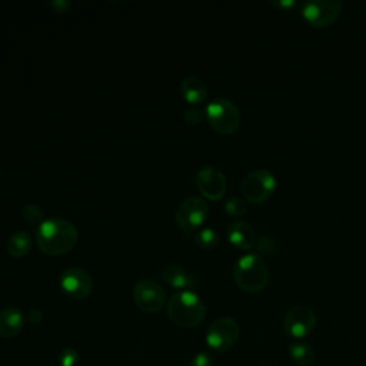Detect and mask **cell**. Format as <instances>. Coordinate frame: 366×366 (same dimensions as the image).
Returning <instances> with one entry per match:
<instances>
[{
	"instance_id": "cell-26",
	"label": "cell",
	"mask_w": 366,
	"mask_h": 366,
	"mask_svg": "<svg viewBox=\"0 0 366 366\" xmlns=\"http://www.w3.org/2000/svg\"><path fill=\"white\" fill-rule=\"evenodd\" d=\"M50 6H51L57 13H64V11L69 10L70 1H69V0H53V1H50Z\"/></svg>"
},
{
	"instance_id": "cell-16",
	"label": "cell",
	"mask_w": 366,
	"mask_h": 366,
	"mask_svg": "<svg viewBox=\"0 0 366 366\" xmlns=\"http://www.w3.org/2000/svg\"><path fill=\"white\" fill-rule=\"evenodd\" d=\"M180 93L186 102L197 104L204 102L207 96V87L200 77L187 76L180 83Z\"/></svg>"
},
{
	"instance_id": "cell-27",
	"label": "cell",
	"mask_w": 366,
	"mask_h": 366,
	"mask_svg": "<svg viewBox=\"0 0 366 366\" xmlns=\"http://www.w3.org/2000/svg\"><path fill=\"white\" fill-rule=\"evenodd\" d=\"M27 320L30 323H39L43 320V312L39 309H30L27 313Z\"/></svg>"
},
{
	"instance_id": "cell-24",
	"label": "cell",
	"mask_w": 366,
	"mask_h": 366,
	"mask_svg": "<svg viewBox=\"0 0 366 366\" xmlns=\"http://www.w3.org/2000/svg\"><path fill=\"white\" fill-rule=\"evenodd\" d=\"M183 119L189 124H197L203 119V112L200 109H197V107H189V109L184 110Z\"/></svg>"
},
{
	"instance_id": "cell-11",
	"label": "cell",
	"mask_w": 366,
	"mask_h": 366,
	"mask_svg": "<svg viewBox=\"0 0 366 366\" xmlns=\"http://www.w3.org/2000/svg\"><path fill=\"white\" fill-rule=\"evenodd\" d=\"M60 287L71 299H84L92 293L93 280L80 267H67L60 274Z\"/></svg>"
},
{
	"instance_id": "cell-12",
	"label": "cell",
	"mask_w": 366,
	"mask_h": 366,
	"mask_svg": "<svg viewBox=\"0 0 366 366\" xmlns=\"http://www.w3.org/2000/svg\"><path fill=\"white\" fill-rule=\"evenodd\" d=\"M196 186L204 197L219 200L226 193V177L217 167L204 166L196 174Z\"/></svg>"
},
{
	"instance_id": "cell-7",
	"label": "cell",
	"mask_w": 366,
	"mask_h": 366,
	"mask_svg": "<svg viewBox=\"0 0 366 366\" xmlns=\"http://www.w3.org/2000/svg\"><path fill=\"white\" fill-rule=\"evenodd\" d=\"M316 326V315L307 305L292 306L283 317V332L295 340L309 336Z\"/></svg>"
},
{
	"instance_id": "cell-18",
	"label": "cell",
	"mask_w": 366,
	"mask_h": 366,
	"mask_svg": "<svg viewBox=\"0 0 366 366\" xmlns=\"http://www.w3.org/2000/svg\"><path fill=\"white\" fill-rule=\"evenodd\" d=\"M292 360L299 366H310L316 359V352L312 345L305 342H295L289 346Z\"/></svg>"
},
{
	"instance_id": "cell-1",
	"label": "cell",
	"mask_w": 366,
	"mask_h": 366,
	"mask_svg": "<svg viewBox=\"0 0 366 366\" xmlns=\"http://www.w3.org/2000/svg\"><path fill=\"white\" fill-rule=\"evenodd\" d=\"M36 242L39 249L46 254H64L74 247L77 242V229L74 223L64 217H51L39 224Z\"/></svg>"
},
{
	"instance_id": "cell-9",
	"label": "cell",
	"mask_w": 366,
	"mask_h": 366,
	"mask_svg": "<svg viewBox=\"0 0 366 366\" xmlns=\"http://www.w3.org/2000/svg\"><path fill=\"white\" fill-rule=\"evenodd\" d=\"M209 214L207 203L199 196L186 197L176 209V223L186 232L197 229Z\"/></svg>"
},
{
	"instance_id": "cell-25",
	"label": "cell",
	"mask_w": 366,
	"mask_h": 366,
	"mask_svg": "<svg viewBox=\"0 0 366 366\" xmlns=\"http://www.w3.org/2000/svg\"><path fill=\"white\" fill-rule=\"evenodd\" d=\"M189 366H213V360H212L210 355L202 352V353H197L196 356H193Z\"/></svg>"
},
{
	"instance_id": "cell-10",
	"label": "cell",
	"mask_w": 366,
	"mask_h": 366,
	"mask_svg": "<svg viewBox=\"0 0 366 366\" xmlns=\"http://www.w3.org/2000/svg\"><path fill=\"white\" fill-rule=\"evenodd\" d=\"M133 300L136 306L146 313H156L164 305V290L153 279H142L134 285Z\"/></svg>"
},
{
	"instance_id": "cell-29",
	"label": "cell",
	"mask_w": 366,
	"mask_h": 366,
	"mask_svg": "<svg viewBox=\"0 0 366 366\" xmlns=\"http://www.w3.org/2000/svg\"><path fill=\"white\" fill-rule=\"evenodd\" d=\"M0 176H1V172H0Z\"/></svg>"
},
{
	"instance_id": "cell-6",
	"label": "cell",
	"mask_w": 366,
	"mask_h": 366,
	"mask_svg": "<svg viewBox=\"0 0 366 366\" xmlns=\"http://www.w3.org/2000/svg\"><path fill=\"white\" fill-rule=\"evenodd\" d=\"M239 323L230 316H222L212 322L206 332V343L216 352L229 350L239 339Z\"/></svg>"
},
{
	"instance_id": "cell-2",
	"label": "cell",
	"mask_w": 366,
	"mask_h": 366,
	"mask_svg": "<svg viewBox=\"0 0 366 366\" xmlns=\"http://www.w3.org/2000/svg\"><path fill=\"white\" fill-rule=\"evenodd\" d=\"M167 315L170 320L180 327H194L206 316L202 299L192 290H180L167 302Z\"/></svg>"
},
{
	"instance_id": "cell-5",
	"label": "cell",
	"mask_w": 366,
	"mask_h": 366,
	"mask_svg": "<svg viewBox=\"0 0 366 366\" xmlns=\"http://www.w3.org/2000/svg\"><path fill=\"white\" fill-rule=\"evenodd\" d=\"M276 187V179L267 169H256L249 172L242 183L240 192L244 200L259 204L270 197Z\"/></svg>"
},
{
	"instance_id": "cell-15",
	"label": "cell",
	"mask_w": 366,
	"mask_h": 366,
	"mask_svg": "<svg viewBox=\"0 0 366 366\" xmlns=\"http://www.w3.org/2000/svg\"><path fill=\"white\" fill-rule=\"evenodd\" d=\"M24 326V315L19 307H4L0 310V337L10 339L20 333Z\"/></svg>"
},
{
	"instance_id": "cell-22",
	"label": "cell",
	"mask_w": 366,
	"mask_h": 366,
	"mask_svg": "<svg viewBox=\"0 0 366 366\" xmlns=\"http://www.w3.org/2000/svg\"><path fill=\"white\" fill-rule=\"evenodd\" d=\"M21 214L26 222L33 223V224L41 223V220H43V210L37 203H26L23 206Z\"/></svg>"
},
{
	"instance_id": "cell-21",
	"label": "cell",
	"mask_w": 366,
	"mask_h": 366,
	"mask_svg": "<svg viewBox=\"0 0 366 366\" xmlns=\"http://www.w3.org/2000/svg\"><path fill=\"white\" fill-rule=\"evenodd\" d=\"M256 249H257L259 254H273L279 250V244L274 237H272L269 234H263L257 239Z\"/></svg>"
},
{
	"instance_id": "cell-13",
	"label": "cell",
	"mask_w": 366,
	"mask_h": 366,
	"mask_svg": "<svg viewBox=\"0 0 366 366\" xmlns=\"http://www.w3.org/2000/svg\"><path fill=\"white\" fill-rule=\"evenodd\" d=\"M162 276L164 282L174 289L192 290L199 285V277L194 273H190L177 264L164 266L162 270Z\"/></svg>"
},
{
	"instance_id": "cell-17",
	"label": "cell",
	"mask_w": 366,
	"mask_h": 366,
	"mask_svg": "<svg viewBox=\"0 0 366 366\" xmlns=\"http://www.w3.org/2000/svg\"><path fill=\"white\" fill-rule=\"evenodd\" d=\"M7 252L14 257H21L27 254L31 249V236L27 230L14 232L6 242Z\"/></svg>"
},
{
	"instance_id": "cell-3",
	"label": "cell",
	"mask_w": 366,
	"mask_h": 366,
	"mask_svg": "<svg viewBox=\"0 0 366 366\" xmlns=\"http://www.w3.org/2000/svg\"><path fill=\"white\" fill-rule=\"evenodd\" d=\"M233 277L236 285L249 293L260 292L269 280V269L259 253H247L237 259Z\"/></svg>"
},
{
	"instance_id": "cell-19",
	"label": "cell",
	"mask_w": 366,
	"mask_h": 366,
	"mask_svg": "<svg viewBox=\"0 0 366 366\" xmlns=\"http://www.w3.org/2000/svg\"><path fill=\"white\" fill-rule=\"evenodd\" d=\"M193 239H194V243L204 250L213 249L219 243V234L213 227H200L194 233Z\"/></svg>"
},
{
	"instance_id": "cell-23",
	"label": "cell",
	"mask_w": 366,
	"mask_h": 366,
	"mask_svg": "<svg viewBox=\"0 0 366 366\" xmlns=\"http://www.w3.org/2000/svg\"><path fill=\"white\" fill-rule=\"evenodd\" d=\"M77 359H79V353L71 347H66L60 353V365L61 366H73L77 362Z\"/></svg>"
},
{
	"instance_id": "cell-20",
	"label": "cell",
	"mask_w": 366,
	"mask_h": 366,
	"mask_svg": "<svg viewBox=\"0 0 366 366\" xmlns=\"http://www.w3.org/2000/svg\"><path fill=\"white\" fill-rule=\"evenodd\" d=\"M224 210L230 214V216H242L246 213L247 210V202L243 197L239 196H233L230 199L226 200L224 203Z\"/></svg>"
},
{
	"instance_id": "cell-4",
	"label": "cell",
	"mask_w": 366,
	"mask_h": 366,
	"mask_svg": "<svg viewBox=\"0 0 366 366\" xmlns=\"http://www.w3.org/2000/svg\"><path fill=\"white\" fill-rule=\"evenodd\" d=\"M206 119L217 133L230 134L239 127L240 112L230 99L216 97L206 107Z\"/></svg>"
},
{
	"instance_id": "cell-14",
	"label": "cell",
	"mask_w": 366,
	"mask_h": 366,
	"mask_svg": "<svg viewBox=\"0 0 366 366\" xmlns=\"http://www.w3.org/2000/svg\"><path fill=\"white\" fill-rule=\"evenodd\" d=\"M229 242L240 250H249L256 244V234L253 227L243 220H233L227 226Z\"/></svg>"
},
{
	"instance_id": "cell-8",
	"label": "cell",
	"mask_w": 366,
	"mask_h": 366,
	"mask_svg": "<svg viewBox=\"0 0 366 366\" xmlns=\"http://www.w3.org/2000/svg\"><path fill=\"white\" fill-rule=\"evenodd\" d=\"M342 10L339 0H310L302 3V16L313 27L332 24Z\"/></svg>"
},
{
	"instance_id": "cell-28",
	"label": "cell",
	"mask_w": 366,
	"mask_h": 366,
	"mask_svg": "<svg viewBox=\"0 0 366 366\" xmlns=\"http://www.w3.org/2000/svg\"><path fill=\"white\" fill-rule=\"evenodd\" d=\"M273 6H277V7H285V9H290L293 7L296 3L293 0H279V1H272Z\"/></svg>"
}]
</instances>
